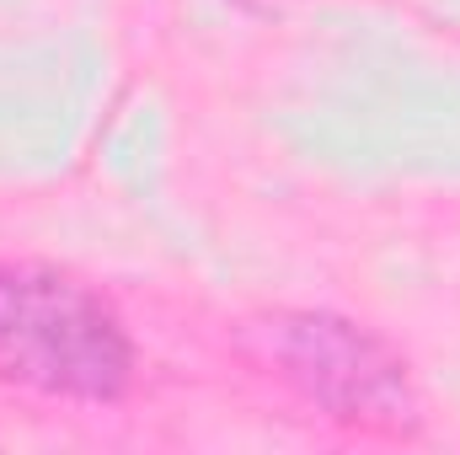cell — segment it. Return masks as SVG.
Returning <instances> with one entry per match:
<instances>
[{"label": "cell", "mask_w": 460, "mask_h": 455, "mask_svg": "<svg viewBox=\"0 0 460 455\" xmlns=\"http://www.w3.org/2000/svg\"><path fill=\"white\" fill-rule=\"evenodd\" d=\"M0 375L43 397L118 402L134 343L102 295L54 268H0Z\"/></svg>", "instance_id": "6da1fadb"}, {"label": "cell", "mask_w": 460, "mask_h": 455, "mask_svg": "<svg viewBox=\"0 0 460 455\" xmlns=\"http://www.w3.org/2000/svg\"><path fill=\"white\" fill-rule=\"evenodd\" d=\"M279 359L284 375L332 418L402 429L412 424V386L402 359L364 327L343 317H289L279 322Z\"/></svg>", "instance_id": "7a4b0ae2"}]
</instances>
